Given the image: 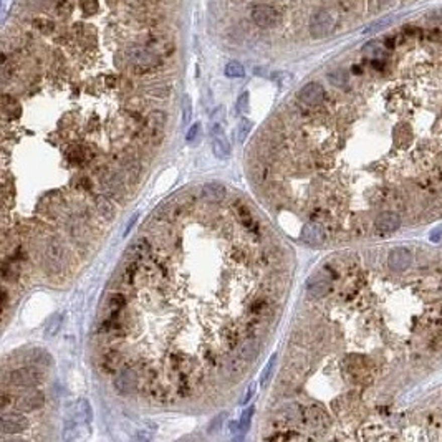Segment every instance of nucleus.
<instances>
[{
	"instance_id": "obj_29",
	"label": "nucleus",
	"mask_w": 442,
	"mask_h": 442,
	"mask_svg": "<svg viewBox=\"0 0 442 442\" xmlns=\"http://www.w3.org/2000/svg\"><path fill=\"white\" fill-rule=\"evenodd\" d=\"M250 131H252V123L243 118V120L239 123V126H237V141H239V143H243V141L248 138Z\"/></svg>"
},
{
	"instance_id": "obj_32",
	"label": "nucleus",
	"mask_w": 442,
	"mask_h": 442,
	"mask_svg": "<svg viewBox=\"0 0 442 442\" xmlns=\"http://www.w3.org/2000/svg\"><path fill=\"white\" fill-rule=\"evenodd\" d=\"M80 5H81V10L84 15H93L98 12V9H100L98 0H80Z\"/></svg>"
},
{
	"instance_id": "obj_2",
	"label": "nucleus",
	"mask_w": 442,
	"mask_h": 442,
	"mask_svg": "<svg viewBox=\"0 0 442 442\" xmlns=\"http://www.w3.org/2000/svg\"><path fill=\"white\" fill-rule=\"evenodd\" d=\"M9 381L15 388L30 389V388L38 386V384L43 381V373L38 370V368L24 366V368H19V370H14L12 373H10Z\"/></svg>"
},
{
	"instance_id": "obj_16",
	"label": "nucleus",
	"mask_w": 442,
	"mask_h": 442,
	"mask_svg": "<svg viewBox=\"0 0 442 442\" xmlns=\"http://www.w3.org/2000/svg\"><path fill=\"white\" fill-rule=\"evenodd\" d=\"M202 196L206 201L217 204V202H222L225 199L227 189H225V186H222L220 183H207L202 186Z\"/></svg>"
},
{
	"instance_id": "obj_30",
	"label": "nucleus",
	"mask_w": 442,
	"mask_h": 442,
	"mask_svg": "<svg viewBox=\"0 0 442 442\" xmlns=\"http://www.w3.org/2000/svg\"><path fill=\"white\" fill-rule=\"evenodd\" d=\"M191 120H192V100L189 95H186L183 100V123L189 124Z\"/></svg>"
},
{
	"instance_id": "obj_17",
	"label": "nucleus",
	"mask_w": 442,
	"mask_h": 442,
	"mask_svg": "<svg viewBox=\"0 0 442 442\" xmlns=\"http://www.w3.org/2000/svg\"><path fill=\"white\" fill-rule=\"evenodd\" d=\"M123 356L120 351L116 349H108L103 355V360H101V366H103L105 373H110V375H115L123 368Z\"/></svg>"
},
{
	"instance_id": "obj_14",
	"label": "nucleus",
	"mask_w": 442,
	"mask_h": 442,
	"mask_svg": "<svg viewBox=\"0 0 442 442\" xmlns=\"http://www.w3.org/2000/svg\"><path fill=\"white\" fill-rule=\"evenodd\" d=\"M302 240L308 245H321L325 242V230L320 224H307L302 230Z\"/></svg>"
},
{
	"instance_id": "obj_15",
	"label": "nucleus",
	"mask_w": 442,
	"mask_h": 442,
	"mask_svg": "<svg viewBox=\"0 0 442 442\" xmlns=\"http://www.w3.org/2000/svg\"><path fill=\"white\" fill-rule=\"evenodd\" d=\"M151 253V245L146 239H138L133 245L128 247L126 250V257H129L131 262H141V260H146Z\"/></svg>"
},
{
	"instance_id": "obj_31",
	"label": "nucleus",
	"mask_w": 442,
	"mask_h": 442,
	"mask_svg": "<svg viewBox=\"0 0 442 442\" xmlns=\"http://www.w3.org/2000/svg\"><path fill=\"white\" fill-rule=\"evenodd\" d=\"M199 139H201V123H196V124H192V126L189 128L188 134H186V143L196 144Z\"/></svg>"
},
{
	"instance_id": "obj_38",
	"label": "nucleus",
	"mask_w": 442,
	"mask_h": 442,
	"mask_svg": "<svg viewBox=\"0 0 442 442\" xmlns=\"http://www.w3.org/2000/svg\"><path fill=\"white\" fill-rule=\"evenodd\" d=\"M68 159H70L71 162H75V164H78L81 159H83V151H81V147H71L70 149V152H68Z\"/></svg>"
},
{
	"instance_id": "obj_33",
	"label": "nucleus",
	"mask_w": 442,
	"mask_h": 442,
	"mask_svg": "<svg viewBox=\"0 0 442 442\" xmlns=\"http://www.w3.org/2000/svg\"><path fill=\"white\" fill-rule=\"evenodd\" d=\"M252 416H253V407H248L247 411H243V414H242L240 421H239V427L242 429V432H245V430L248 429V426H250Z\"/></svg>"
},
{
	"instance_id": "obj_8",
	"label": "nucleus",
	"mask_w": 442,
	"mask_h": 442,
	"mask_svg": "<svg viewBox=\"0 0 442 442\" xmlns=\"http://www.w3.org/2000/svg\"><path fill=\"white\" fill-rule=\"evenodd\" d=\"M4 434H20L27 430L28 421L25 416H22L20 412H5L2 414V422H0Z\"/></svg>"
},
{
	"instance_id": "obj_20",
	"label": "nucleus",
	"mask_w": 442,
	"mask_h": 442,
	"mask_svg": "<svg viewBox=\"0 0 442 442\" xmlns=\"http://www.w3.org/2000/svg\"><path fill=\"white\" fill-rule=\"evenodd\" d=\"M96 209H98L100 215L106 220H113L115 217V206L106 196H96Z\"/></svg>"
},
{
	"instance_id": "obj_12",
	"label": "nucleus",
	"mask_w": 442,
	"mask_h": 442,
	"mask_svg": "<svg viewBox=\"0 0 442 442\" xmlns=\"http://www.w3.org/2000/svg\"><path fill=\"white\" fill-rule=\"evenodd\" d=\"M412 262V253L407 250V248L398 247L394 250H391L389 258H388V265L391 270L394 272H402L406 270Z\"/></svg>"
},
{
	"instance_id": "obj_37",
	"label": "nucleus",
	"mask_w": 442,
	"mask_h": 442,
	"mask_svg": "<svg viewBox=\"0 0 442 442\" xmlns=\"http://www.w3.org/2000/svg\"><path fill=\"white\" fill-rule=\"evenodd\" d=\"M224 416H225V414H219V416L215 417L211 424H209V429H207V432H209V434H215V432H219V429L222 427Z\"/></svg>"
},
{
	"instance_id": "obj_11",
	"label": "nucleus",
	"mask_w": 442,
	"mask_h": 442,
	"mask_svg": "<svg viewBox=\"0 0 442 442\" xmlns=\"http://www.w3.org/2000/svg\"><path fill=\"white\" fill-rule=\"evenodd\" d=\"M401 227V217L398 212L384 211L375 219V229L379 234H391Z\"/></svg>"
},
{
	"instance_id": "obj_28",
	"label": "nucleus",
	"mask_w": 442,
	"mask_h": 442,
	"mask_svg": "<svg viewBox=\"0 0 442 442\" xmlns=\"http://www.w3.org/2000/svg\"><path fill=\"white\" fill-rule=\"evenodd\" d=\"M32 361L37 363V365H42V366H50L52 365V356H50L43 348H37L32 355Z\"/></svg>"
},
{
	"instance_id": "obj_24",
	"label": "nucleus",
	"mask_w": 442,
	"mask_h": 442,
	"mask_svg": "<svg viewBox=\"0 0 442 442\" xmlns=\"http://www.w3.org/2000/svg\"><path fill=\"white\" fill-rule=\"evenodd\" d=\"M2 105H4V113L9 118H19L20 116V111L22 110H20L19 103H17L14 98H10V96L5 95L4 100H2Z\"/></svg>"
},
{
	"instance_id": "obj_25",
	"label": "nucleus",
	"mask_w": 442,
	"mask_h": 442,
	"mask_svg": "<svg viewBox=\"0 0 442 442\" xmlns=\"http://www.w3.org/2000/svg\"><path fill=\"white\" fill-rule=\"evenodd\" d=\"M235 207H237V214H239L240 222L248 229H255V220L252 217L250 211H248L245 206H242V204H239V206H235Z\"/></svg>"
},
{
	"instance_id": "obj_27",
	"label": "nucleus",
	"mask_w": 442,
	"mask_h": 442,
	"mask_svg": "<svg viewBox=\"0 0 442 442\" xmlns=\"http://www.w3.org/2000/svg\"><path fill=\"white\" fill-rule=\"evenodd\" d=\"M60 326H61V315L60 313H55L52 318L48 320V323H47V328H45V336H48V338L55 336L56 333H58Z\"/></svg>"
},
{
	"instance_id": "obj_39",
	"label": "nucleus",
	"mask_w": 442,
	"mask_h": 442,
	"mask_svg": "<svg viewBox=\"0 0 442 442\" xmlns=\"http://www.w3.org/2000/svg\"><path fill=\"white\" fill-rule=\"evenodd\" d=\"M126 172H128V178L129 179H136L141 172V166L138 162H129L126 166Z\"/></svg>"
},
{
	"instance_id": "obj_35",
	"label": "nucleus",
	"mask_w": 442,
	"mask_h": 442,
	"mask_svg": "<svg viewBox=\"0 0 442 442\" xmlns=\"http://www.w3.org/2000/svg\"><path fill=\"white\" fill-rule=\"evenodd\" d=\"M76 435H78V432H76V424L73 422V421H68V422L65 424L63 437H65L66 440H71V439H76Z\"/></svg>"
},
{
	"instance_id": "obj_42",
	"label": "nucleus",
	"mask_w": 442,
	"mask_h": 442,
	"mask_svg": "<svg viewBox=\"0 0 442 442\" xmlns=\"http://www.w3.org/2000/svg\"><path fill=\"white\" fill-rule=\"evenodd\" d=\"M439 234H440V230H437V232H434V234H432V237H430V239H432V240L435 242V240H437V239H439Z\"/></svg>"
},
{
	"instance_id": "obj_21",
	"label": "nucleus",
	"mask_w": 442,
	"mask_h": 442,
	"mask_svg": "<svg viewBox=\"0 0 442 442\" xmlns=\"http://www.w3.org/2000/svg\"><path fill=\"white\" fill-rule=\"evenodd\" d=\"M126 305V298H124L123 293H115L111 295L110 300H108V310H110V318H116L120 315V311L124 308Z\"/></svg>"
},
{
	"instance_id": "obj_3",
	"label": "nucleus",
	"mask_w": 442,
	"mask_h": 442,
	"mask_svg": "<svg viewBox=\"0 0 442 442\" xmlns=\"http://www.w3.org/2000/svg\"><path fill=\"white\" fill-rule=\"evenodd\" d=\"M139 384V376L138 371L133 370V366H123L120 371L116 373L115 379H113V386H115L116 393L121 396L131 394L133 391L138 389Z\"/></svg>"
},
{
	"instance_id": "obj_6",
	"label": "nucleus",
	"mask_w": 442,
	"mask_h": 442,
	"mask_svg": "<svg viewBox=\"0 0 442 442\" xmlns=\"http://www.w3.org/2000/svg\"><path fill=\"white\" fill-rule=\"evenodd\" d=\"M298 100H300V103H303L307 106H318L323 103V100H325V88L316 81L307 83L298 92Z\"/></svg>"
},
{
	"instance_id": "obj_10",
	"label": "nucleus",
	"mask_w": 442,
	"mask_h": 442,
	"mask_svg": "<svg viewBox=\"0 0 442 442\" xmlns=\"http://www.w3.org/2000/svg\"><path fill=\"white\" fill-rule=\"evenodd\" d=\"M129 60H131V63L134 65L136 70L139 71L152 70V68H156L157 63H159L157 56L152 52H147L144 48H134L133 52L129 53Z\"/></svg>"
},
{
	"instance_id": "obj_26",
	"label": "nucleus",
	"mask_w": 442,
	"mask_h": 442,
	"mask_svg": "<svg viewBox=\"0 0 442 442\" xmlns=\"http://www.w3.org/2000/svg\"><path fill=\"white\" fill-rule=\"evenodd\" d=\"M225 76L229 78H242L243 75H245V68H243L239 61H230V63L225 65Z\"/></svg>"
},
{
	"instance_id": "obj_7",
	"label": "nucleus",
	"mask_w": 442,
	"mask_h": 442,
	"mask_svg": "<svg viewBox=\"0 0 442 442\" xmlns=\"http://www.w3.org/2000/svg\"><path fill=\"white\" fill-rule=\"evenodd\" d=\"M330 290H331V279L325 272L315 274L307 283V293L310 298H321L330 293Z\"/></svg>"
},
{
	"instance_id": "obj_34",
	"label": "nucleus",
	"mask_w": 442,
	"mask_h": 442,
	"mask_svg": "<svg viewBox=\"0 0 442 442\" xmlns=\"http://www.w3.org/2000/svg\"><path fill=\"white\" fill-rule=\"evenodd\" d=\"M248 106H250V98H248V92H243L239 100H237V110L240 113H248Z\"/></svg>"
},
{
	"instance_id": "obj_9",
	"label": "nucleus",
	"mask_w": 442,
	"mask_h": 442,
	"mask_svg": "<svg viewBox=\"0 0 442 442\" xmlns=\"http://www.w3.org/2000/svg\"><path fill=\"white\" fill-rule=\"evenodd\" d=\"M45 263H47V269L53 274H58L63 269L65 263V253L63 248L56 240H52L47 245V252H45Z\"/></svg>"
},
{
	"instance_id": "obj_5",
	"label": "nucleus",
	"mask_w": 442,
	"mask_h": 442,
	"mask_svg": "<svg viewBox=\"0 0 442 442\" xmlns=\"http://www.w3.org/2000/svg\"><path fill=\"white\" fill-rule=\"evenodd\" d=\"M211 136H212V151L217 159H227L230 156V143L225 136L224 128L219 123L211 126Z\"/></svg>"
},
{
	"instance_id": "obj_13",
	"label": "nucleus",
	"mask_w": 442,
	"mask_h": 442,
	"mask_svg": "<svg viewBox=\"0 0 442 442\" xmlns=\"http://www.w3.org/2000/svg\"><path fill=\"white\" fill-rule=\"evenodd\" d=\"M45 402V396L42 391H32L17 401V409L20 412H32L40 409Z\"/></svg>"
},
{
	"instance_id": "obj_22",
	"label": "nucleus",
	"mask_w": 442,
	"mask_h": 442,
	"mask_svg": "<svg viewBox=\"0 0 442 442\" xmlns=\"http://www.w3.org/2000/svg\"><path fill=\"white\" fill-rule=\"evenodd\" d=\"M76 411H78V416H80V421H83L86 426H90L93 421V411L90 402L86 399H80L76 402Z\"/></svg>"
},
{
	"instance_id": "obj_18",
	"label": "nucleus",
	"mask_w": 442,
	"mask_h": 442,
	"mask_svg": "<svg viewBox=\"0 0 442 442\" xmlns=\"http://www.w3.org/2000/svg\"><path fill=\"white\" fill-rule=\"evenodd\" d=\"M305 417H307V422L310 424L313 429H323L328 426V416L326 412L318 406H311L305 411Z\"/></svg>"
},
{
	"instance_id": "obj_1",
	"label": "nucleus",
	"mask_w": 442,
	"mask_h": 442,
	"mask_svg": "<svg viewBox=\"0 0 442 442\" xmlns=\"http://www.w3.org/2000/svg\"><path fill=\"white\" fill-rule=\"evenodd\" d=\"M338 27H339L338 17L333 14L331 10H326V9L316 10L308 22V32L311 38H315V40H321V38L330 37L331 33H335Z\"/></svg>"
},
{
	"instance_id": "obj_41",
	"label": "nucleus",
	"mask_w": 442,
	"mask_h": 442,
	"mask_svg": "<svg viewBox=\"0 0 442 442\" xmlns=\"http://www.w3.org/2000/svg\"><path fill=\"white\" fill-rule=\"evenodd\" d=\"M253 394H255V384H250V386L247 388V393H245V396H243V399H242V404H247Z\"/></svg>"
},
{
	"instance_id": "obj_40",
	"label": "nucleus",
	"mask_w": 442,
	"mask_h": 442,
	"mask_svg": "<svg viewBox=\"0 0 442 442\" xmlns=\"http://www.w3.org/2000/svg\"><path fill=\"white\" fill-rule=\"evenodd\" d=\"M0 401H2V411H5V409H7V407L14 402V398H12V396H10V394L4 393V394H2V399H0Z\"/></svg>"
},
{
	"instance_id": "obj_36",
	"label": "nucleus",
	"mask_w": 442,
	"mask_h": 442,
	"mask_svg": "<svg viewBox=\"0 0 442 442\" xmlns=\"http://www.w3.org/2000/svg\"><path fill=\"white\" fill-rule=\"evenodd\" d=\"M14 270H17V269L14 267V263L4 262V265H2V277H4V280H7V279H15V277H17V272H14Z\"/></svg>"
},
{
	"instance_id": "obj_4",
	"label": "nucleus",
	"mask_w": 442,
	"mask_h": 442,
	"mask_svg": "<svg viewBox=\"0 0 442 442\" xmlns=\"http://www.w3.org/2000/svg\"><path fill=\"white\" fill-rule=\"evenodd\" d=\"M252 20L260 28H274L279 25L280 14L267 4H257L252 9Z\"/></svg>"
},
{
	"instance_id": "obj_19",
	"label": "nucleus",
	"mask_w": 442,
	"mask_h": 442,
	"mask_svg": "<svg viewBox=\"0 0 442 442\" xmlns=\"http://www.w3.org/2000/svg\"><path fill=\"white\" fill-rule=\"evenodd\" d=\"M258 349H260V341H258V339L252 338V339H248V341L240 348L239 355H237V356H240V358H242L243 361L252 363L255 358H257Z\"/></svg>"
},
{
	"instance_id": "obj_23",
	"label": "nucleus",
	"mask_w": 442,
	"mask_h": 442,
	"mask_svg": "<svg viewBox=\"0 0 442 442\" xmlns=\"http://www.w3.org/2000/svg\"><path fill=\"white\" fill-rule=\"evenodd\" d=\"M277 361H279V355L275 353V355H272V356H270V360H269V363H267V366L263 368L262 378H260V384H262L263 388H265V386H269V383H270V379H272V375H274V370H275Z\"/></svg>"
}]
</instances>
